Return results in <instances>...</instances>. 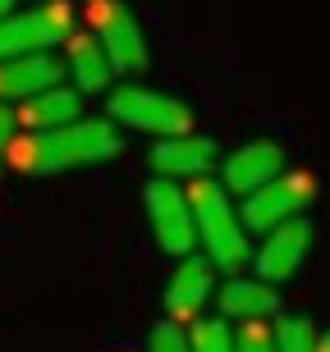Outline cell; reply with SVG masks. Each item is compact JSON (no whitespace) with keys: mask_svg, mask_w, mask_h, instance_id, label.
<instances>
[{"mask_svg":"<svg viewBox=\"0 0 330 352\" xmlns=\"http://www.w3.org/2000/svg\"><path fill=\"white\" fill-rule=\"evenodd\" d=\"M119 151H124V142H119V129L110 119H74L65 129L28 133L23 142L10 146V160L23 174H65L115 160Z\"/></svg>","mask_w":330,"mask_h":352,"instance_id":"obj_1","label":"cell"},{"mask_svg":"<svg viewBox=\"0 0 330 352\" xmlns=\"http://www.w3.org/2000/svg\"><path fill=\"white\" fill-rule=\"evenodd\" d=\"M188 206H193V224H198V248L216 270L234 274L252 265V243L243 229V215L234 210L229 192L212 179H198L188 188Z\"/></svg>","mask_w":330,"mask_h":352,"instance_id":"obj_2","label":"cell"},{"mask_svg":"<svg viewBox=\"0 0 330 352\" xmlns=\"http://www.w3.org/2000/svg\"><path fill=\"white\" fill-rule=\"evenodd\" d=\"M106 115L110 124H124V129L152 133V138H179V133H193V110H188L179 96L156 87H143V82H124L106 96Z\"/></svg>","mask_w":330,"mask_h":352,"instance_id":"obj_3","label":"cell"},{"mask_svg":"<svg viewBox=\"0 0 330 352\" xmlns=\"http://www.w3.org/2000/svg\"><path fill=\"white\" fill-rule=\"evenodd\" d=\"M69 37H74V10L65 0H46L37 10H14L0 19V60L55 51Z\"/></svg>","mask_w":330,"mask_h":352,"instance_id":"obj_4","label":"cell"},{"mask_svg":"<svg viewBox=\"0 0 330 352\" xmlns=\"http://www.w3.org/2000/svg\"><path fill=\"white\" fill-rule=\"evenodd\" d=\"M87 23H92V37L101 41L106 60L115 65V74H143L152 65L143 23L129 14L124 0H87Z\"/></svg>","mask_w":330,"mask_h":352,"instance_id":"obj_5","label":"cell"},{"mask_svg":"<svg viewBox=\"0 0 330 352\" xmlns=\"http://www.w3.org/2000/svg\"><path fill=\"white\" fill-rule=\"evenodd\" d=\"M147 206V224H152V238L161 243L165 256H193L198 248V224H193V206H188V192L170 179H152L143 192Z\"/></svg>","mask_w":330,"mask_h":352,"instance_id":"obj_6","label":"cell"},{"mask_svg":"<svg viewBox=\"0 0 330 352\" xmlns=\"http://www.w3.org/2000/svg\"><path fill=\"white\" fill-rule=\"evenodd\" d=\"M317 197V179L312 174H280V179H271L266 188H257L252 197H243V229L248 234H271V229H280V224L298 220L307 210V201Z\"/></svg>","mask_w":330,"mask_h":352,"instance_id":"obj_7","label":"cell"},{"mask_svg":"<svg viewBox=\"0 0 330 352\" xmlns=\"http://www.w3.org/2000/svg\"><path fill=\"white\" fill-rule=\"evenodd\" d=\"M307 252H312V220L298 215V220L262 234V243L252 248V270L266 284H285V279H293V274L303 270Z\"/></svg>","mask_w":330,"mask_h":352,"instance_id":"obj_8","label":"cell"},{"mask_svg":"<svg viewBox=\"0 0 330 352\" xmlns=\"http://www.w3.org/2000/svg\"><path fill=\"white\" fill-rule=\"evenodd\" d=\"M285 174V146L271 138H252V142L234 146L220 165V188L229 197H252L257 188H266L271 179Z\"/></svg>","mask_w":330,"mask_h":352,"instance_id":"obj_9","label":"cell"},{"mask_svg":"<svg viewBox=\"0 0 330 352\" xmlns=\"http://www.w3.org/2000/svg\"><path fill=\"white\" fill-rule=\"evenodd\" d=\"M216 298V265L207 256H184V261L174 265V274L165 279V320L174 325H188V320H198L202 307Z\"/></svg>","mask_w":330,"mask_h":352,"instance_id":"obj_10","label":"cell"},{"mask_svg":"<svg viewBox=\"0 0 330 352\" xmlns=\"http://www.w3.org/2000/svg\"><path fill=\"white\" fill-rule=\"evenodd\" d=\"M147 160H152V170H156V179H188L198 183L207 179V174L216 170V142L212 138H202V133H179V138H161L152 151H147Z\"/></svg>","mask_w":330,"mask_h":352,"instance_id":"obj_11","label":"cell"},{"mask_svg":"<svg viewBox=\"0 0 330 352\" xmlns=\"http://www.w3.org/2000/svg\"><path fill=\"white\" fill-rule=\"evenodd\" d=\"M65 82V60L55 51L41 55H19V60H0V101H19L37 96L46 87H60Z\"/></svg>","mask_w":330,"mask_h":352,"instance_id":"obj_12","label":"cell"},{"mask_svg":"<svg viewBox=\"0 0 330 352\" xmlns=\"http://www.w3.org/2000/svg\"><path fill=\"white\" fill-rule=\"evenodd\" d=\"M216 307H220V320H238V325H252V320H271L280 316V293L276 284L266 279H243V274H229L220 288H216Z\"/></svg>","mask_w":330,"mask_h":352,"instance_id":"obj_13","label":"cell"},{"mask_svg":"<svg viewBox=\"0 0 330 352\" xmlns=\"http://www.w3.org/2000/svg\"><path fill=\"white\" fill-rule=\"evenodd\" d=\"M74 119H83V91L79 87H46L37 91V96H28L23 105H19V124L32 133H46V129H65V124H74Z\"/></svg>","mask_w":330,"mask_h":352,"instance_id":"obj_14","label":"cell"},{"mask_svg":"<svg viewBox=\"0 0 330 352\" xmlns=\"http://www.w3.org/2000/svg\"><path fill=\"white\" fill-rule=\"evenodd\" d=\"M65 74L74 78V87L87 96V91H106L110 78H115V65L106 60L101 41L92 32H74L65 41Z\"/></svg>","mask_w":330,"mask_h":352,"instance_id":"obj_15","label":"cell"},{"mask_svg":"<svg viewBox=\"0 0 330 352\" xmlns=\"http://www.w3.org/2000/svg\"><path fill=\"white\" fill-rule=\"evenodd\" d=\"M276 348L280 352H321V334L307 316H276Z\"/></svg>","mask_w":330,"mask_h":352,"instance_id":"obj_16","label":"cell"},{"mask_svg":"<svg viewBox=\"0 0 330 352\" xmlns=\"http://www.w3.org/2000/svg\"><path fill=\"white\" fill-rule=\"evenodd\" d=\"M188 348L193 352H234V329L225 325L220 316H216V320H193Z\"/></svg>","mask_w":330,"mask_h":352,"instance_id":"obj_17","label":"cell"},{"mask_svg":"<svg viewBox=\"0 0 330 352\" xmlns=\"http://www.w3.org/2000/svg\"><path fill=\"white\" fill-rule=\"evenodd\" d=\"M234 352H280L276 348V329L266 320H252V325L234 329Z\"/></svg>","mask_w":330,"mask_h":352,"instance_id":"obj_18","label":"cell"},{"mask_svg":"<svg viewBox=\"0 0 330 352\" xmlns=\"http://www.w3.org/2000/svg\"><path fill=\"white\" fill-rule=\"evenodd\" d=\"M147 352H193V348H188V329L174 325V320H161V325H152Z\"/></svg>","mask_w":330,"mask_h":352,"instance_id":"obj_19","label":"cell"},{"mask_svg":"<svg viewBox=\"0 0 330 352\" xmlns=\"http://www.w3.org/2000/svg\"><path fill=\"white\" fill-rule=\"evenodd\" d=\"M19 110H14L10 101H0V156H10V146L19 142Z\"/></svg>","mask_w":330,"mask_h":352,"instance_id":"obj_20","label":"cell"},{"mask_svg":"<svg viewBox=\"0 0 330 352\" xmlns=\"http://www.w3.org/2000/svg\"><path fill=\"white\" fill-rule=\"evenodd\" d=\"M14 5H19V0H0V19H5V14H14Z\"/></svg>","mask_w":330,"mask_h":352,"instance_id":"obj_21","label":"cell"},{"mask_svg":"<svg viewBox=\"0 0 330 352\" xmlns=\"http://www.w3.org/2000/svg\"><path fill=\"white\" fill-rule=\"evenodd\" d=\"M321 352H330V334H321Z\"/></svg>","mask_w":330,"mask_h":352,"instance_id":"obj_22","label":"cell"}]
</instances>
